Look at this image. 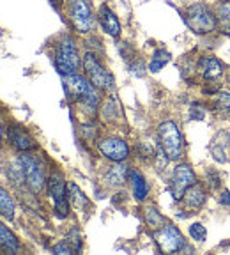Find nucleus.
Listing matches in <instances>:
<instances>
[{"label":"nucleus","mask_w":230,"mask_h":255,"mask_svg":"<svg viewBox=\"0 0 230 255\" xmlns=\"http://www.w3.org/2000/svg\"><path fill=\"white\" fill-rule=\"evenodd\" d=\"M127 175H129V168H126L124 161H114V165L107 168L103 179L105 184L110 188H120L126 184Z\"/></svg>","instance_id":"obj_13"},{"label":"nucleus","mask_w":230,"mask_h":255,"mask_svg":"<svg viewBox=\"0 0 230 255\" xmlns=\"http://www.w3.org/2000/svg\"><path fill=\"white\" fill-rule=\"evenodd\" d=\"M188 27L195 34H211L218 28V20H216V12L206 4H193L186 9L184 14Z\"/></svg>","instance_id":"obj_3"},{"label":"nucleus","mask_w":230,"mask_h":255,"mask_svg":"<svg viewBox=\"0 0 230 255\" xmlns=\"http://www.w3.org/2000/svg\"><path fill=\"white\" fill-rule=\"evenodd\" d=\"M138 154H140V158H142L143 161H151V159L156 158V154H158V152H154L152 143H149L147 140H143V142L138 143Z\"/></svg>","instance_id":"obj_27"},{"label":"nucleus","mask_w":230,"mask_h":255,"mask_svg":"<svg viewBox=\"0 0 230 255\" xmlns=\"http://www.w3.org/2000/svg\"><path fill=\"white\" fill-rule=\"evenodd\" d=\"M0 213L5 220L14 218V202H12V197L7 193V190H0Z\"/></svg>","instance_id":"obj_23"},{"label":"nucleus","mask_w":230,"mask_h":255,"mask_svg":"<svg viewBox=\"0 0 230 255\" xmlns=\"http://www.w3.org/2000/svg\"><path fill=\"white\" fill-rule=\"evenodd\" d=\"M82 68L85 69L87 78L91 80L98 89H101V91H112V89L115 87L114 76H112V73L103 66V62L100 60V57H98L96 52L85 53L84 66H82Z\"/></svg>","instance_id":"obj_6"},{"label":"nucleus","mask_w":230,"mask_h":255,"mask_svg":"<svg viewBox=\"0 0 230 255\" xmlns=\"http://www.w3.org/2000/svg\"><path fill=\"white\" fill-rule=\"evenodd\" d=\"M98 149L107 159L112 161H126L129 156V145L126 140L119 138V136H107L98 142Z\"/></svg>","instance_id":"obj_11"},{"label":"nucleus","mask_w":230,"mask_h":255,"mask_svg":"<svg viewBox=\"0 0 230 255\" xmlns=\"http://www.w3.org/2000/svg\"><path fill=\"white\" fill-rule=\"evenodd\" d=\"M66 12H68L73 28L78 34H89L94 28V12L87 0H68Z\"/></svg>","instance_id":"obj_5"},{"label":"nucleus","mask_w":230,"mask_h":255,"mask_svg":"<svg viewBox=\"0 0 230 255\" xmlns=\"http://www.w3.org/2000/svg\"><path fill=\"white\" fill-rule=\"evenodd\" d=\"M190 236L195 239V241H199V243H204L207 238V231L204 227L202 223H191L190 225Z\"/></svg>","instance_id":"obj_28"},{"label":"nucleus","mask_w":230,"mask_h":255,"mask_svg":"<svg viewBox=\"0 0 230 255\" xmlns=\"http://www.w3.org/2000/svg\"><path fill=\"white\" fill-rule=\"evenodd\" d=\"M197 183V175L190 165L183 163L174 168V174L170 177V193L175 200H183L186 191Z\"/></svg>","instance_id":"obj_10"},{"label":"nucleus","mask_w":230,"mask_h":255,"mask_svg":"<svg viewBox=\"0 0 230 255\" xmlns=\"http://www.w3.org/2000/svg\"><path fill=\"white\" fill-rule=\"evenodd\" d=\"M220 184H222V177L218 175V172L209 168V170L206 172V186H209L211 190H215V188H218Z\"/></svg>","instance_id":"obj_29"},{"label":"nucleus","mask_w":230,"mask_h":255,"mask_svg":"<svg viewBox=\"0 0 230 255\" xmlns=\"http://www.w3.org/2000/svg\"><path fill=\"white\" fill-rule=\"evenodd\" d=\"M154 239H156V245L159 247V250L165 252V254H177L186 245L181 231L175 225H172V223H165L163 227L156 229Z\"/></svg>","instance_id":"obj_8"},{"label":"nucleus","mask_w":230,"mask_h":255,"mask_svg":"<svg viewBox=\"0 0 230 255\" xmlns=\"http://www.w3.org/2000/svg\"><path fill=\"white\" fill-rule=\"evenodd\" d=\"M229 84H230V76H229Z\"/></svg>","instance_id":"obj_35"},{"label":"nucleus","mask_w":230,"mask_h":255,"mask_svg":"<svg viewBox=\"0 0 230 255\" xmlns=\"http://www.w3.org/2000/svg\"><path fill=\"white\" fill-rule=\"evenodd\" d=\"M55 68L60 75L68 76L75 75L80 71V66H84V57H80L78 44H76L75 37L69 34H64L59 41L55 43Z\"/></svg>","instance_id":"obj_1"},{"label":"nucleus","mask_w":230,"mask_h":255,"mask_svg":"<svg viewBox=\"0 0 230 255\" xmlns=\"http://www.w3.org/2000/svg\"><path fill=\"white\" fill-rule=\"evenodd\" d=\"M184 206L188 207V209H200V207L206 204L207 200V191L206 188L202 186V184L195 183L193 186L190 188V190L186 191V195H184Z\"/></svg>","instance_id":"obj_18"},{"label":"nucleus","mask_w":230,"mask_h":255,"mask_svg":"<svg viewBox=\"0 0 230 255\" xmlns=\"http://www.w3.org/2000/svg\"><path fill=\"white\" fill-rule=\"evenodd\" d=\"M68 199L71 206L76 207V209H85L89 206V199L75 183H68Z\"/></svg>","instance_id":"obj_19"},{"label":"nucleus","mask_w":230,"mask_h":255,"mask_svg":"<svg viewBox=\"0 0 230 255\" xmlns=\"http://www.w3.org/2000/svg\"><path fill=\"white\" fill-rule=\"evenodd\" d=\"M197 69H199V73L206 80H216L218 76L223 75V64L216 57H211V55L200 57Z\"/></svg>","instance_id":"obj_16"},{"label":"nucleus","mask_w":230,"mask_h":255,"mask_svg":"<svg viewBox=\"0 0 230 255\" xmlns=\"http://www.w3.org/2000/svg\"><path fill=\"white\" fill-rule=\"evenodd\" d=\"M204 114H206V110H204V107H200V105H195V107L191 108V119H204Z\"/></svg>","instance_id":"obj_33"},{"label":"nucleus","mask_w":230,"mask_h":255,"mask_svg":"<svg viewBox=\"0 0 230 255\" xmlns=\"http://www.w3.org/2000/svg\"><path fill=\"white\" fill-rule=\"evenodd\" d=\"M127 181H129L131 188H133V195L136 200H145L149 195V184H147L145 177L142 175V172H138L136 168H129V175H127Z\"/></svg>","instance_id":"obj_17"},{"label":"nucleus","mask_w":230,"mask_h":255,"mask_svg":"<svg viewBox=\"0 0 230 255\" xmlns=\"http://www.w3.org/2000/svg\"><path fill=\"white\" fill-rule=\"evenodd\" d=\"M94 128L96 126H92V124H87V126L82 128V133H84V136L87 140H91V142L96 138V136H98V129H94Z\"/></svg>","instance_id":"obj_32"},{"label":"nucleus","mask_w":230,"mask_h":255,"mask_svg":"<svg viewBox=\"0 0 230 255\" xmlns=\"http://www.w3.org/2000/svg\"><path fill=\"white\" fill-rule=\"evenodd\" d=\"M66 239H68L69 243H71V247L75 248V252H78V250H80V247H82V236H80V231H78V229L73 227L71 231L68 232Z\"/></svg>","instance_id":"obj_30"},{"label":"nucleus","mask_w":230,"mask_h":255,"mask_svg":"<svg viewBox=\"0 0 230 255\" xmlns=\"http://www.w3.org/2000/svg\"><path fill=\"white\" fill-rule=\"evenodd\" d=\"M168 62H170V53H168L165 48H158V50H154V53H152V57H151L149 71H151V73H159Z\"/></svg>","instance_id":"obj_20"},{"label":"nucleus","mask_w":230,"mask_h":255,"mask_svg":"<svg viewBox=\"0 0 230 255\" xmlns=\"http://www.w3.org/2000/svg\"><path fill=\"white\" fill-rule=\"evenodd\" d=\"M213 108L220 116L230 114V92H218L215 98V103H213Z\"/></svg>","instance_id":"obj_25"},{"label":"nucleus","mask_w":230,"mask_h":255,"mask_svg":"<svg viewBox=\"0 0 230 255\" xmlns=\"http://www.w3.org/2000/svg\"><path fill=\"white\" fill-rule=\"evenodd\" d=\"M48 193L53 199L55 213L60 218H66L69 215V199H66V179L60 172H52L50 179H48Z\"/></svg>","instance_id":"obj_9"},{"label":"nucleus","mask_w":230,"mask_h":255,"mask_svg":"<svg viewBox=\"0 0 230 255\" xmlns=\"http://www.w3.org/2000/svg\"><path fill=\"white\" fill-rule=\"evenodd\" d=\"M216 20H218V28H222L223 32H230V0L218 5Z\"/></svg>","instance_id":"obj_22"},{"label":"nucleus","mask_w":230,"mask_h":255,"mask_svg":"<svg viewBox=\"0 0 230 255\" xmlns=\"http://www.w3.org/2000/svg\"><path fill=\"white\" fill-rule=\"evenodd\" d=\"M18 161H20L21 168H23L25 184L28 186V190L32 193H41L44 190V186H46V177H44V170L39 161H37V158L21 152L18 156Z\"/></svg>","instance_id":"obj_7"},{"label":"nucleus","mask_w":230,"mask_h":255,"mask_svg":"<svg viewBox=\"0 0 230 255\" xmlns=\"http://www.w3.org/2000/svg\"><path fill=\"white\" fill-rule=\"evenodd\" d=\"M145 222H147V225H149L151 229H154V231L165 225V218H163L154 207H151V206L145 207Z\"/></svg>","instance_id":"obj_26"},{"label":"nucleus","mask_w":230,"mask_h":255,"mask_svg":"<svg viewBox=\"0 0 230 255\" xmlns=\"http://www.w3.org/2000/svg\"><path fill=\"white\" fill-rule=\"evenodd\" d=\"M53 254H75V248L71 247V243H69L68 239H64V241H60L59 245H55V247L52 248Z\"/></svg>","instance_id":"obj_31"},{"label":"nucleus","mask_w":230,"mask_h":255,"mask_svg":"<svg viewBox=\"0 0 230 255\" xmlns=\"http://www.w3.org/2000/svg\"><path fill=\"white\" fill-rule=\"evenodd\" d=\"M7 140L12 147L20 152H27L36 147V143H34V138L30 136V133H28L23 126H20V124H12V126L9 128Z\"/></svg>","instance_id":"obj_12"},{"label":"nucleus","mask_w":230,"mask_h":255,"mask_svg":"<svg viewBox=\"0 0 230 255\" xmlns=\"http://www.w3.org/2000/svg\"><path fill=\"white\" fill-rule=\"evenodd\" d=\"M220 204L225 207H230V190H223L220 195Z\"/></svg>","instance_id":"obj_34"},{"label":"nucleus","mask_w":230,"mask_h":255,"mask_svg":"<svg viewBox=\"0 0 230 255\" xmlns=\"http://www.w3.org/2000/svg\"><path fill=\"white\" fill-rule=\"evenodd\" d=\"M211 154L216 161L225 163L230 159V131H220L211 142Z\"/></svg>","instance_id":"obj_14"},{"label":"nucleus","mask_w":230,"mask_h":255,"mask_svg":"<svg viewBox=\"0 0 230 255\" xmlns=\"http://www.w3.org/2000/svg\"><path fill=\"white\" fill-rule=\"evenodd\" d=\"M66 85H68L69 94L78 103H82V107L89 112V116H92L96 108H98V105H100V96H98V91H96L98 87L89 78L78 75V73L66 76Z\"/></svg>","instance_id":"obj_2"},{"label":"nucleus","mask_w":230,"mask_h":255,"mask_svg":"<svg viewBox=\"0 0 230 255\" xmlns=\"http://www.w3.org/2000/svg\"><path fill=\"white\" fill-rule=\"evenodd\" d=\"M98 20H100V25L108 36L112 37H119L120 36V21L119 18L114 14L110 7L107 4H103L98 11Z\"/></svg>","instance_id":"obj_15"},{"label":"nucleus","mask_w":230,"mask_h":255,"mask_svg":"<svg viewBox=\"0 0 230 255\" xmlns=\"http://www.w3.org/2000/svg\"><path fill=\"white\" fill-rule=\"evenodd\" d=\"M158 135H159L161 149L165 151V154H167L168 159L177 161V159L183 158L184 140H183L181 131H179L177 124H175L174 121H165V123L159 124Z\"/></svg>","instance_id":"obj_4"},{"label":"nucleus","mask_w":230,"mask_h":255,"mask_svg":"<svg viewBox=\"0 0 230 255\" xmlns=\"http://www.w3.org/2000/svg\"><path fill=\"white\" fill-rule=\"evenodd\" d=\"M0 239H2V248H4V252L16 254V252L20 250V243H18L16 236L12 234L5 225H0Z\"/></svg>","instance_id":"obj_21"},{"label":"nucleus","mask_w":230,"mask_h":255,"mask_svg":"<svg viewBox=\"0 0 230 255\" xmlns=\"http://www.w3.org/2000/svg\"><path fill=\"white\" fill-rule=\"evenodd\" d=\"M101 117L105 119V123H115V121L120 119V108L115 101V98H112L110 101L103 105V110H101Z\"/></svg>","instance_id":"obj_24"}]
</instances>
